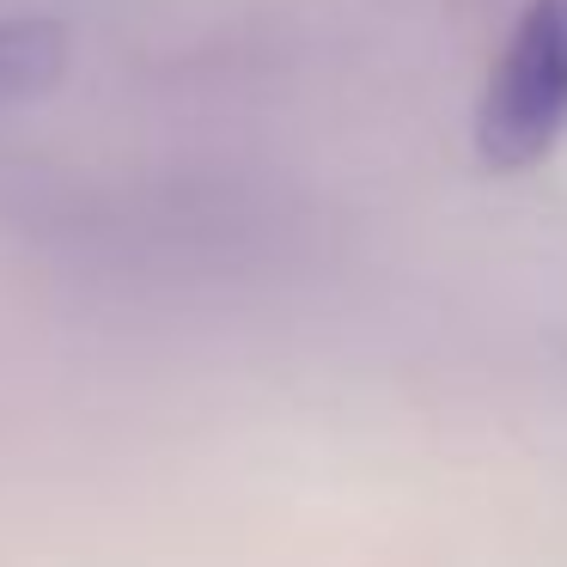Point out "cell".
Wrapping results in <instances>:
<instances>
[{"instance_id": "6da1fadb", "label": "cell", "mask_w": 567, "mask_h": 567, "mask_svg": "<svg viewBox=\"0 0 567 567\" xmlns=\"http://www.w3.org/2000/svg\"><path fill=\"white\" fill-rule=\"evenodd\" d=\"M567 135V0H525L476 104L488 172H530Z\"/></svg>"}, {"instance_id": "7a4b0ae2", "label": "cell", "mask_w": 567, "mask_h": 567, "mask_svg": "<svg viewBox=\"0 0 567 567\" xmlns=\"http://www.w3.org/2000/svg\"><path fill=\"white\" fill-rule=\"evenodd\" d=\"M68 68V25L0 13V116L43 99Z\"/></svg>"}]
</instances>
